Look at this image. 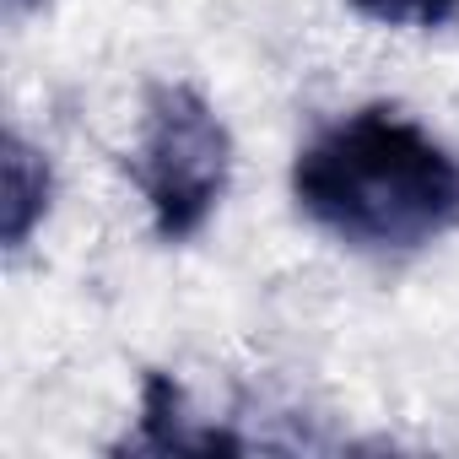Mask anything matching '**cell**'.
Returning a JSON list of instances; mask_svg holds the SVG:
<instances>
[{
  "label": "cell",
  "instance_id": "6da1fadb",
  "mask_svg": "<svg viewBox=\"0 0 459 459\" xmlns=\"http://www.w3.org/2000/svg\"><path fill=\"white\" fill-rule=\"evenodd\" d=\"M314 227L368 255H411L459 221V157L394 108H357L292 162Z\"/></svg>",
  "mask_w": 459,
  "mask_h": 459
},
{
  "label": "cell",
  "instance_id": "7a4b0ae2",
  "mask_svg": "<svg viewBox=\"0 0 459 459\" xmlns=\"http://www.w3.org/2000/svg\"><path fill=\"white\" fill-rule=\"evenodd\" d=\"M130 178L162 244H184L211 221V211L233 184V135L205 103V92H195L189 82L146 87Z\"/></svg>",
  "mask_w": 459,
  "mask_h": 459
},
{
  "label": "cell",
  "instance_id": "3957f363",
  "mask_svg": "<svg viewBox=\"0 0 459 459\" xmlns=\"http://www.w3.org/2000/svg\"><path fill=\"white\" fill-rule=\"evenodd\" d=\"M49 195H55V173L44 162V152H33L17 130L0 146V238L12 255L28 249L33 227L49 216Z\"/></svg>",
  "mask_w": 459,
  "mask_h": 459
},
{
  "label": "cell",
  "instance_id": "277c9868",
  "mask_svg": "<svg viewBox=\"0 0 459 459\" xmlns=\"http://www.w3.org/2000/svg\"><path fill=\"white\" fill-rule=\"evenodd\" d=\"M125 448H152V454H211V448H221V454H238L244 443L233 432H195L184 416V389L168 373H152L141 389V432Z\"/></svg>",
  "mask_w": 459,
  "mask_h": 459
},
{
  "label": "cell",
  "instance_id": "5b68a950",
  "mask_svg": "<svg viewBox=\"0 0 459 459\" xmlns=\"http://www.w3.org/2000/svg\"><path fill=\"white\" fill-rule=\"evenodd\" d=\"M351 6L384 28H443L459 17V0H351Z\"/></svg>",
  "mask_w": 459,
  "mask_h": 459
},
{
  "label": "cell",
  "instance_id": "8992f818",
  "mask_svg": "<svg viewBox=\"0 0 459 459\" xmlns=\"http://www.w3.org/2000/svg\"><path fill=\"white\" fill-rule=\"evenodd\" d=\"M39 6H44V0H6L12 17H28V12H39Z\"/></svg>",
  "mask_w": 459,
  "mask_h": 459
}]
</instances>
